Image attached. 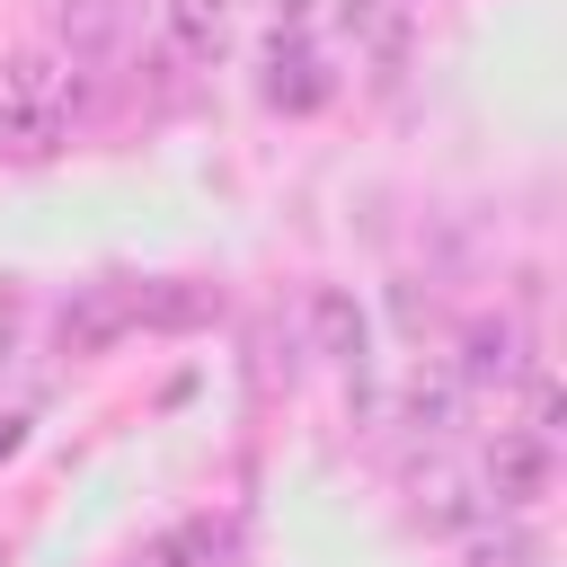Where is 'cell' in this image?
<instances>
[{"mask_svg": "<svg viewBox=\"0 0 567 567\" xmlns=\"http://www.w3.org/2000/svg\"><path fill=\"white\" fill-rule=\"evenodd\" d=\"M310 337H319V354H363V310H354V292H337V284H319L310 292Z\"/></svg>", "mask_w": 567, "mask_h": 567, "instance_id": "8992f818", "label": "cell"}, {"mask_svg": "<svg viewBox=\"0 0 567 567\" xmlns=\"http://www.w3.org/2000/svg\"><path fill=\"white\" fill-rule=\"evenodd\" d=\"M523 372V328L514 319H470L461 328V381H514Z\"/></svg>", "mask_w": 567, "mask_h": 567, "instance_id": "277c9868", "label": "cell"}, {"mask_svg": "<svg viewBox=\"0 0 567 567\" xmlns=\"http://www.w3.org/2000/svg\"><path fill=\"white\" fill-rule=\"evenodd\" d=\"M62 35L89 53V44H106L115 35V0H62Z\"/></svg>", "mask_w": 567, "mask_h": 567, "instance_id": "9c48e42d", "label": "cell"}, {"mask_svg": "<svg viewBox=\"0 0 567 567\" xmlns=\"http://www.w3.org/2000/svg\"><path fill=\"white\" fill-rule=\"evenodd\" d=\"M133 319H142V301H133L124 284H89V292L62 310V346H71V354H97V346H106V337H124Z\"/></svg>", "mask_w": 567, "mask_h": 567, "instance_id": "7a4b0ae2", "label": "cell"}, {"mask_svg": "<svg viewBox=\"0 0 567 567\" xmlns=\"http://www.w3.org/2000/svg\"><path fill=\"white\" fill-rule=\"evenodd\" d=\"M18 346V292H0V354Z\"/></svg>", "mask_w": 567, "mask_h": 567, "instance_id": "9a60e30c", "label": "cell"}, {"mask_svg": "<svg viewBox=\"0 0 567 567\" xmlns=\"http://www.w3.org/2000/svg\"><path fill=\"white\" fill-rule=\"evenodd\" d=\"M478 567H532V540L523 532H496V540H478Z\"/></svg>", "mask_w": 567, "mask_h": 567, "instance_id": "4fadbf2b", "label": "cell"}, {"mask_svg": "<svg viewBox=\"0 0 567 567\" xmlns=\"http://www.w3.org/2000/svg\"><path fill=\"white\" fill-rule=\"evenodd\" d=\"M9 452H18V416H0V461H9Z\"/></svg>", "mask_w": 567, "mask_h": 567, "instance_id": "2e32d148", "label": "cell"}, {"mask_svg": "<svg viewBox=\"0 0 567 567\" xmlns=\"http://www.w3.org/2000/svg\"><path fill=\"white\" fill-rule=\"evenodd\" d=\"M266 97H275V106H319V97H328L319 53L292 44V35H275V53H266Z\"/></svg>", "mask_w": 567, "mask_h": 567, "instance_id": "5b68a950", "label": "cell"}, {"mask_svg": "<svg viewBox=\"0 0 567 567\" xmlns=\"http://www.w3.org/2000/svg\"><path fill=\"white\" fill-rule=\"evenodd\" d=\"M549 487V443L540 434H496V452H487V496L496 505H532Z\"/></svg>", "mask_w": 567, "mask_h": 567, "instance_id": "3957f363", "label": "cell"}, {"mask_svg": "<svg viewBox=\"0 0 567 567\" xmlns=\"http://www.w3.org/2000/svg\"><path fill=\"white\" fill-rule=\"evenodd\" d=\"M408 425L443 434V425H452V381H425V372H416V381H408Z\"/></svg>", "mask_w": 567, "mask_h": 567, "instance_id": "30bf717a", "label": "cell"}, {"mask_svg": "<svg viewBox=\"0 0 567 567\" xmlns=\"http://www.w3.org/2000/svg\"><path fill=\"white\" fill-rule=\"evenodd\" d=\"M346 27H354V35H381V44H390V35H399V0H346Z\"/></svg>", "mask_w": 567, "mask_h": 567, "instance_id": "7c38bea8", "label": "cell"}, {"mask_svg": "<svg viewBox=\"0 0 567 567\" xmlns=\"http://www.w3.org/2000/svg\"><path fill=\"white\" fill-rule=\"evenodd\" d=\"M168 35L186 53H221L230 44V0H168Z\"/></svg>", "mask_w": 567, "mask_h": 567, "instance_id": "52a82bcc", "label": "cell"}, {"mask_svg": "<svg viewBox=\"0 0 567 567\" xmlns=\"http://www.w3.org/2000/svg\"><path fill=\"white\" fill-rule=\"evenodd\" d=\"M71 115H80V71L62 53L27 44L0 62V142L9 151H53L71 133Z\"/></svg>", "mask_w": 567, "mask_h": 567, "instance_id": "6da1fadb", "label": "cell"}, {"mask_svg": "<svg viewBox=\"0 0 567 567\" xmlns=\"http://www.w3.org/2000/svg\"><path fill=\"white\" fill-rule=\"evenodd\" d=\"M195 558H213V540H204V532H168V540H151V549H142V567H195Z\"/></svg>", "mask_w": 567, "mask_h": 567, "instance_id": "8fae6325", "label": "cell"}, {"mask_svg": "<svg viewBox=\"0 0 567 567\" xmlns=\"http://www.w3.org/2000/svg\"><path fill=\"white\" fill-rule=\"evenodd\" d=\"M416 505H425V523H470V496H461L452 470H425L416 478Z\"/></svg>", "mask_w": 567, "mask_h": 567, "instance_id": "ba28073f", "label": "cell"}, {"mask_svg": "<svg viewBox=\"0 0 567 567\" xmlns=\"http://www.w3.org/2000/svg\"><path fill=\"white\" fill-rule=\"evenodd\" d=\"M549 425H558V381L532 372V434H549Z\"/></svg>", "mask_w": 567, "mask_h": 567, "instance_id": "5bb4252c", "label": "cell"}]
</instances>
